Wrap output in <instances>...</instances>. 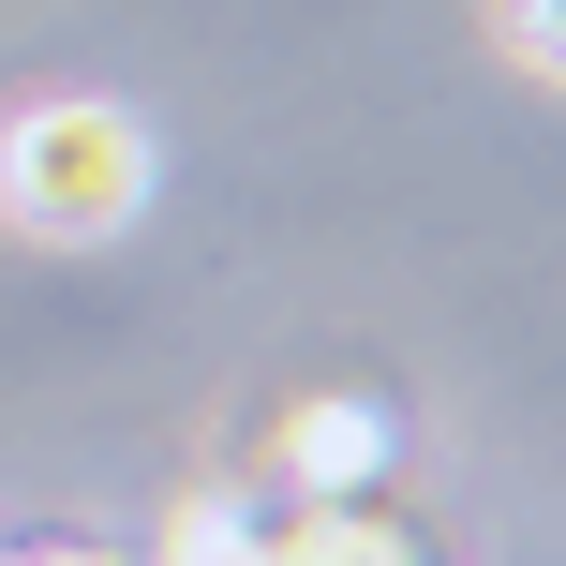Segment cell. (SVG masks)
<instances>
[{"label":"cell","mask_w":566,"mask_h":566,"mask_svg":"<svg viewBox=\"0 0 566 566\" xmlns=\"http://www.w3.org/2000/svg\"><path fill=\"white\" fill-rule=\"evenodd\" d=\"M507 60H522V75H552V0H507Z\"/></svg>","instance_id":"cell-4"},{"label":"cell","mask_w":566,"mask_h":566,"mask_svg":"<svg viewBox=\"0 0 566 566\" xmlns=\"http://www.w3.org/2000/svg\"><path fill=\"white\" fill-rule=\"evenodd\" d=\"M0 566H105V552H0Z\"/></svg>","instance_id":"cell-5"},{"label":"cell","mask_w":566,"mask_h":566,"mask_svg":"<svg viewBox=\"0 0 566 566\" xmlns=\"http://www.w3.org/2000/svg\"><path fill=\"white\" fill-rule=\"evenodd\" d=\"M254 566H418V552H402L373 507H283L269 492L254 507Z\"/></svg>","instance_id":"cell-3"},{"label":"cell","mask_w":566,"mask_h":566,"mask_svg":"<svg viewBox=\"0 0 566 566\" xmlns=\"http://www.w3.org/2000/svg\"><path fill=\"white\" fill-rule=\"evenodd\" d=\"M388 402H358V388H313V402H283V432H269V492L283 507H373V478H388Z\"/></svg>","instance_id":"cell-2"},{"label":"cell","mask_w":566,"mask_h":566,"mask_svg":"<svg viewBox=\"0 0 566 566\" xmlns=\"http://www.w3.org/2000/svg\"><path fill=\"white\" fill-rule=\"evenodd\" d=\"M0 209H15L30 239H60V254L119 239V224L149 209V135H135V105H90V90L30 105L15 135H0Z\"/></svg>","instance_id":"cell-1"}]
</instances>
